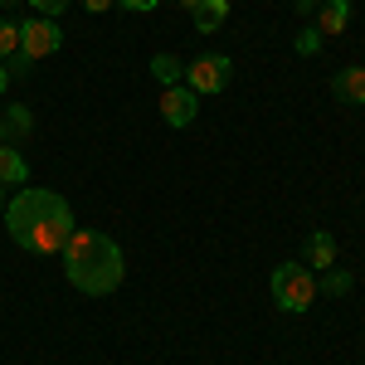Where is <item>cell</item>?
Masks as SVG:
<instances>
[{
  "label": "cell",
  "instance_id": "cell-1",
  "mask_svg": "<svg viewBox=\"0 0 365 365\" xmlns=\"http://www.w3.org/2000/svg\"><path fill=\"white\" fill-rule=\"evenodd\" d=\"M5 229H10V239L25 253L54 258V253H63V244L73 239V210H68L63 195L29 185V190H20V195L5 205Z\"/></svg>",
  "mask_w": 365,
  "mask_h": 365
},
{
  "label": "cell",
  "instance_id": "cell-2",
  "mask_svg": "<svg viewBox=\"0 0 365 365\" xmlns=\"http://www.w3.org/2000/svg\"><path fill=\"white\" fill-rule=\"evenodd\" d=\"M63 278L88 297H108L127 278V258L103 229H73V239L63 244Z\"/></svg>",
  "mask_w": 365,
  "mask_h": 365
},
{
  "label": "cell",
  "instance_id": "cell-3",
  "mask_svg": "<svg viewBox=\"0 0 365 365\" xmlns=\"http://www.w3.org/2000/svg\"><path fill=\"white\" fill-rule=\"evenodd\" d=\"M322 292H317V278H312L307 263H278L273 268V307L297 317V312H312Z\"/></svg>",
  "mask_w": 365,
  "mask_h": 365
},
{
  "label": "cell",
  "instance_id": "cell-4",
  "mask_svg": "<svg viewBox=\"0 0 365 365\" xmlns=\"http://www.w3.org/2000/svg\"><path fill=\"white\" fill-rule=\"evenodd\" d=\"M229 73H234V58L229 54H200L195 63H185V78H180V83L205 98V93H225Z\"/></svg>",
  "mask_w": 365,
  "mask_h": 365
},
{
  "label": "cell",
  "instance_id": "cell-5",
  "mask_svg": "<svg viewBox=\"0 0 365 365\" xmlns=\"http://www.w3.org/2000/svg\"><path fill=\"white\" fill-rule=\"evenodd\" d=\"M58 44H63V29H58V20L34 15V20H25V25H20V58H29V63H39V58L58 54Z\"/></svg>",
  "mask_w": 365,
  "mask_h": 365
},
{
  "label": "cell",
  "instance_id": "cell-6",
  "mask_svg": "<svg viewBox=\"0 0 365 365\" xmlns=\"http://www.w3.org/2000/svg\"><path fill=\"white\" fill-rule=\"evenodd\" d=\"M195 113H200V93H190L185 83H175V88L161 93V122H166V127H190Z\"/></svg>",
  "mask_w": 365,
  "mask_h": 365
},
{
  "label": "cell",
  "instance_id": "cell-7",
  "mask_svg": "<svg viewBox=\"0 0 365 365\" xmlns=\"http://www.w3.org/2000/svg\"><path fill=\"white\" fill-rule=\"evenodd\" d=\"M307 263H312V273H327V268H336V234L331 229H312L307 234Z\"/></svg>",
  "mask_w": 365,
  "mask_h": 365
},
{
  "label": "cell",
  "instance_id": "cell-8",
  "mask_svg": "<svg viewBox=\"0 0 365 365\" xmlns=\"http://www.w3.org/2000/svg\"><path fill=\"white\" fill-rule=\"evenodd\" d=\"M331 93L346 108H361L365 103V68H341L336 78H331Z\"/></svg>",
  "mask_w": 365,
  "mask_h": 365
},
{
  "label": "cell",
  "instance_id": "cell-9",
  "mask_svg": "<svg viewBox=\"0 0 365 365\" xmlns=\"http://www.w3.org/2000/svg\"><path fill=\"white\" fill-rule=\"evenodd\" d=\"M317 29H322V39L346 34V29H351V0H327V5L317 10Z\"/></svg>",
  "mask_w": 365,
  "mask_h": 365
},
{
  "label": "cell",
  "instance_id": "cell-10",
  "mask_svg": "<svg viewBox=\"0 0 365 365\" xmlns=\"http://www.w3.org/2000/svg\"><path fill=\"white\" fill-rule=\"evenodd\" d=\"M25 180H29L25 156L15 146H0V185H25Z\"/></svg>",
  "mask_w": 365,
  "mask_h": 365
},
{
  "label": "cell",
  "instance_id": "cell-11",
  "mask_svg": "<svg viewBox=\"0 0 365 365\" xmlns=\"http://www.w3.org/2000/svg\"><path fill=\"white\" fill-rule=\"evenodd\" d=\"M151 78H156L161 88H175L180 78H185V63H180L175 54H156L151 58Z\"/></svg>",
  "mask_w": 365,
  "mask_h": 365
},
{
  "label": "cell",
  "instance_id": "cell-12",
  "mask_svg": "<svg viewBox=\"0 0 365 365\" xmlns=\"http://www.w3.org/2000/svg\"><path fill=\"white\" fill-rule=\"evenodd\" d=\"M34 132V113L29 108H10L5 113V137H29Z\"/></svg>",
  "mask_w": 365,
  "mask_h": 365
},
{
  "label": "cell",
  "instance_id": "cell-13",
  "mask_svg": "<svg viewBox=\"0 0 365 365\" xmlns=\"http://www.w3.org/2000/svg\"><path fill=\"white\" fill-rule=\"evenodd\" d=\"M317 292H327V297H346V292H351V273H341V268H327V278L317 282Z\"/></svg>",
  "mask_w": 365,
  "mask_h": 365
},
{
  "label": "cell",
  "instance_id": "cell-14",
  "mask_svg": "<svg viewBox=\"0 0 365 365\" xmlns=\"http://www.w3.org/2000/svg\"><path fill=\"white\" fill-rule=\"evenodd\" d=\"M20 54V25L0 20V58H15Z\"/></svg>",
  "mask_w": 365,
  "mask_h": 365
},
{
  "label": "cell",
  "instance_id": "cell-15",
  "mask_svg": "<svg viewBox=\"0 0 365 365\" xmlns=\"http://www.w3.org/2000/svg\"><path fill=\"white\" fill-rule=\"evenodd\" d=\"M322 44H327V39H322V29H317V25H307L302 34H297V54H302V58L322 54Z\"/></svg>",
  "mask_w": 365,
  "mask_h": 365
},
{
  "label": "cell",
  "instance_id": "cell-16",
  "mask_svg": "<svg viewBox=\"0 0 365 365\" xmlns=\"http://www.w3.org/2000/svg\"><path fill=\"white\" fill-rule=\"evenodd\" d=\"M220 25H225L220 10H210V5H200V10H195V29H200V34H215Z\"/></svg>",
  "mask_w": 365,
  "mask_h": 365
},
{
  "label": "cell",
  "instance_id": "cell-17",
  "mask_svg": "<svg viewBox=\"0 0 365 365\" xmlns=\"http://www.w3.org/2000/svg\"><path fill=\"white\" fill-rule=\"evenodd\" d=\"M29 5H34V15H44V20H54V15H63V10L73 5V0H29Z\"/></svg>",
  "mask_w": 365,
  "mask_h": 365
},
{
  "label": "cell",
  "instance_id": "cell-18",
  "mask_svg": "<svg viewBox=\"0 0 365 365\" xmlns=\"http://www.w3.org/2000/svg\"><path fill=\"white\" fill-rule=\"evenodd\" d=\"M78 5H83V10H93V15H103V10H113L117 0H78Z\"/></svg>",
  "mask_w": 365,
  "mask_h": 365
},
{
  "label": "cell",
  "instance_id": "cell-19",
  "mask_svg": "<svg viewBox=\"0 0 365 365\" xmlns=\"http://www.w3.org/2000/svg\"><path fill=\"white\" fill-rule=\"evenodd\" d=\"M117 5H127V10H137V15H146V10H156V0H117Z\"/></svg>",
  "mask_w": 365,
  "mask_h": 365
},
{
  "label": "cell",
  "instance_id": "cell-20",
  "mask_svg": "<svg viewBox=\"0 0 365 365\" xmlns=\"http://www.w3.org/2000/svg\"><path fill=\"white\" fill-rule=\"evenodd\" d=\"M205 5H210V10H220V15H229V5H234V0H205Z\"/></svg>",
  "mask_w": 365,
  "mask_h": 365
},
{
  "label": "cell",
  "instance_id": "cell-21",
  "mask_svg": "<svg viewBox=\"0 0 365 365\" xmlns=\"http://www.w3.org/2000/svg\"><path fill=\"white\" fill-rule=\"evenodd\" d=\"M175 5H180V10H190V15H195L200 5H205V0H175Z\"/></svg>",
  "mask_w": 365,
  "mask_h": 365
},
{
  "label": "cell",
  "instance_id": "cell-22",
  "mask_svg": "<svg viewBox=\"0 0 365 365\" xmlns=\"http://www.w3.org/2000/svg\"><path fill=\"white\" fill-rule=\"evenodd\" d=\"M10 88V68H5V58H0V93Z\"/></svg>",
  "mask_w": 365,
  "mask_h": 365
},
{
  "label": "cell",
  "instance_id": "cell-23",
  "mask_svg": "<svg viewBox=\"0 0 365 365\" xmlns=\"http://www.w3.org/2000/svg\"><path fill=\"white\" fill-rule=\"evenodd\" d=\"M0 146H5V117H0Z\"/></svg>",
  "mask_w": 365,
  "mask_h": 365
},
{
  "label": "cell",
  "instance_id": "cell-24",
  "mask_svg": "<svg viewBox=\"0 0 365 365\" xmlns=\"http://www.w3.org/2000/svg\"><path fill=\"white\" fill-rule=\"evenodd\" d=\"M0 5H20V0H0Z\"/></svg>",
  "mask_w": 365,
  "mask_h": 365
},
{
  "label": "cell",
  "instance_id": "cell-25",
  "mask_svg": "<svg viewBox=\"0 0 365 365\" xmlns=\"http://www.w3.org/2000/svg\"><path fill=\"white\" fill-rule=\"evenodd\" d=\"M0 215H5V200H0Z\"/></svg>",
  "mask_w": 365,
  "mask_h": 365
}]
</instances>
